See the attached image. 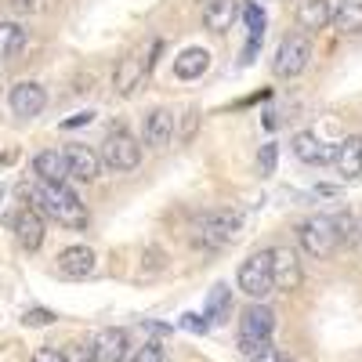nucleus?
Returning a JSON list of instances; mask_svg holds the SVG:
<instances>
[{
  "label": "nucleus",
  "instance_id": "nucleus-1",
  "mask_svg": "<svg viewBox=\"0 0 362 362\" xmlns=\"http://www.w3.org/2000/svg\"><path fill=\"white\" fill-rule=\"evenodd\" d=\"M29 199L37 203L33 210H44V214H51L58 225L87 228V221H90L87 206L80 203V196L69 185H44V181H37V185L29 189Z\"/></svg>",
  "mask_w": 362,
  "mask_h": 362
},
{
  "label": "nucleus",
  "instance_id": "nucleus-2",
  "mask_svg": "<svg viewBox=\"0 0 362 362\" xmlns=\"http://www.w3.org/2000/svg\"><path fill=\"white\" fill-rule=\"evenodd\" d=\"M272 329H276V312H272L264 300H254V305L243 308L239 315V351L247 358L261 348L272 344Z\"/></svg>",
  "mask_w": 362,
  "mask_h": 362
},
{
  "label": "nucleus",
  "instance_id": "nucleus-3",
  "mask_svg": "<svg viewBox=\"0 0 362 362\" xmlns=\"http://www.w3.org/2000/svg\"><path fill=\"white\" fill-rule=\"evenodd\" d=\"M297 243H300V250H305L308 257H329V254L341 247V239H337L334 221L322 218V214H315V218H308V221L297 225Z\"/></svg>",
  "mask_w": 362,
  "mask_h": 362
},
{
  "label": "nucleus",
  "instance_id": "nucleus-4",
  "mask_svg": "<svg viewBox=\"0 0 362 362\" xmlns=\"http://www.w3.org/2000/svg\"><path fill=\"white\" fill-rule=\"evenodd\" d=\"M102 167L124 174V170H134L141 163V145L138 138H131L127 131H109L105 141H102V153H98Z\"/></svg>",
  "mask_w": 362,
  "mask_h": 362
},
{
  "label": "nucleus",
  "instance_id": "nucleus-5",
  "mask_svg": "<svg viewBox=\"0 0 362 362\" xmlns=\"http://www.w3.org/2000/svg\"><path fill=\"white\" fill-rule=\"evenodd\" d=\"M235 283H239V290H243L250 300H264L272 290H276V286H272V254L268 250L250 254L243 264H239Z\"/></svg>",
  "mask_w": 362,
  "mask_h": 362
},
{
  "label": "nucleus",
  "instance_id": "nucleus-6",
  "mask_svg": "<svg viewBox=\"0 0 362 362\" xmlns=\"http://www.w3.org/2000/svg\"><path fill=\"white\" fill-rule=\"evenodd\" d=\"M196 228H199V239L210 247H228L232 239L239 235V228H243V218L235 214V210H206V214L196 218Z\"/></svg>",
  "mask_w": 362,
  "mask_h": 362
},
{
  "label": "nucleus",
  "instance_id": "nucleus-7",
  "mask_svg": "<svg viewBox=\"0 0 362 362\" xmlns=\"http://www.w3.org/2000/svg\"><path fill=\"white\" fill-rule=\"evenodd\" d=\"M308 58H312V44L305 33H286L279 40V51H276V62H272V73H276L279 80H293L305 73L308 66Z\"/></svg>",
  "mask_w": 362,
  "mask_h": 362
},
{
  "label": "nucleus",
  "instance_id": "nucleus-8",
  "mask_svg": "<svg viewBox=\"0 0 362 362\" xmlns=\"http://www.w3.org/2000/svg\"><path fill=\"white\" fill-rule=\"evenodd\" d=\"M8 105H11L15 116L33 119V116H40L44 105H47V90H44L37 80H18V83L11 87V95H8Z\"/></svg>",
  "mask_w": 362,
  "mask_h": 362
},
{
  "label": "nucleus",
  "instance_id": "nucleus-9",
  "mask_svg": "<svg viewBox=\"0 0 362 362\" xmlns=\"http://www.w3.org/2000/svg\"><path fill=\"white\" fill-rule=\"evenodd\" d=\"M148 62H153V58H145L141 51H131V54L119 58L116 76H112L116 95H134V90L141 87V80H145V73H148Z\"/></svg>",
  "mask_w": 362,
  "mask_h": 362
},
{
  "label": "nucleus",
  "instance_id": "nucleus-10",
  "mask_svg": "<svg viewBox=\"0 0 362 362\" xmlns=\"http://www.w3.org/2000/svg\"><path fill=\"white\" fill-rule=\"evenodd\" d=\"M62 156H66L69 177H76V181H95V177L102 174V160H98V153H95L90 145L73 141V145L62 148Z\"/></svg>",
  "mask_w": 362,
  "mask_h": 362
},
{
  "label": "nucleus",
  "instance_id": "nucleus-11",
  "mask_svg": "<svg viewBox=\"0 0 362 362\" xmlns=\"http://www.w3.org/2000/svg\"><path fill=\"white\" fill-rule=\"evenodd\" d=\"M268 254H272V286H276V290H297V286H300V261H297V250L276 247V250H268Z\"/></svg>",
  "mask_w": 362,
  "mask_h": 362
},
{
  "label": "nucleus",
  "instance_id": "nucleus-12",
  "mask_svg": "<svg viewBox=\"0 0 362 362\" xmlns=\"http://www.w3.org/2000/svg\"><path fill=\"white\" fill-rule=\"evenodd\" d=\"M95 362H127V348H131V337L127 329L119 326H105L95 334Z\"/></svg>",
  "mask_w": 362,
  "mask_h": 362
},
{
  "label": "nucleus",
  "instance_id": "nucleus-13",
  "mask_svg": "<svg viewBox=\"0 0 362 362\" xmlns=\"http://www.w3.org/2000/svg\"><path fill=\"white\" fill-rule=\"evenodd\" d=\"M174 138V112L170 109H148L141 119V141L148 148H167V141Z\"/></svg>",
  "mask_w": 362,
  "mask_h": 362
},
{
  "label": "nucleus",
  "instance_id": "nucleus-14",
  "mask_svg": "<svg viewBox=\"0 0 362 362\" xmlns=\"http://www.w3.org/2000/svg\"><path fill=\"white\" fill-rule=\"evenodd\" d=\"M290 148H293V156L300 163H308V167H322V163L334 160V148H329L319 134H312V131H297L293 141H290Z\"/></svg>",
  "mask_w": 362,
  "mask_h": 362
},
{
  "label": "nucleus",
  "instance_id": "nucleus-15",
  "mask_svg": "<svg viewBox=\"0 0 362 362\" xmlns=\"http://www.w3.org/2000/svg\"><path fill=\"white\" fill-rule=\"evenodd\" d=\"M15 239H18V247L22 250H40L44 247V218H40V210L33 206H25L15 214Z\"/></svg>",
  "mask_w": 362,
  "mask_h": 362
},
{
  "label": "nucleus",
  "instance_id": "nucleus-16",
  "mask_svg": "<svg viewBox=\"0 0 362 362\" xmlns=\"http://www.w3.org/2000/svg\"><path fill=\"white\" fill-rule=\"evenodd\" d=\"M33 174L44 185H66L69 181V167H66V156L58 148H44V153L33 156Z\"/></svg>",
  "mask_w": 362,
  "mask_h": 362
},
{
  "label": "nucleus",
  "instance_id": "nucleus-17",
  "mask_svg": "<svg viewBox=\"0 0 362 362\" xmlns=\"http://www.w3.org/2000/svg\"><path fill=\"white\" fill-rule=\"evenodd\" d=\"M54 261H58V272H62L66 279H87L90 272H95V250L80 247V243L76 247H66Z\"/></svg>",
  "mask_w": 362,
  "mask_h": 362
},
{
  "label": "nucleus",
  "instance_id": "nucleus-18",
  "mask_svg": "<svg viewBox=\"0 0 362 362\" xmlns=\"http://www.w3.org/2000/svg\"><path fill=\"white\" fill-rule=\"evenodd\" d=\"M334 167L341 177H362V138L358 134H348L344 141L334 145Z\"/></svg>",
  "mask_w": 362,
  "mask_h": 362
},
{
  "label": "nucleus",
  "instance_id": "nucleus-19",
  "mask_svg": "<svg viewBox=\"0 0 362 362\" xmlns=\"http://www.w3.org/2000/svg\"><path fill=\"white\" fill-rule=\"evenodd\" d=\"M239 18V0H206L203 4V25L210 33H225Z\"/></svg>",
  "mask_w": 362,
  "mask_h": 362
},
{
  "label": "nucleus",
  "instance_id": "nucleus-20",
  "mask_svg": "<svg viewBox=\"0 0 362 362\" xmlns=\"http://www.w3.org/2000/svg\"><path fill=\"white\" fill-rule=\"evenodd\" d=\"M329 18H334V0H300L297 4V22L315 33V29H326Z\"/></svg>",
  "mask_w": 362,
  "mask_h": 362
},
{
  "label": "nucleus",
  "instance_id": "nucleus-21",
  "mask_svg": "<svg viewBox=\"0 0 362 362\" xmlns=\"http://www.w3.org/2000/svg\"><path fill=\"white\" fill-rule=\"evenodd\" d=\"M210 69V51L206 47H185L174 58V76L177 80H196Z\"/></svg>",
  "mask_w": 362,
  "mask_h": 362
},
{
  "label": "nucleus",
  "instance_id": "nucleus-22",
  "mask_svg": "<svg viewBox=\"0 0 362 362\" xmlns=\"http://www.w3.org/2000/svg\"><path fill=\"white\" fill-rule=\"evenodd\" d=\"M334 29L344 37H358L362 33V0H344L341 8H334Z\"/></svg>",
  "mask_w": 362,
  "mask_h": 362
},
{
  "label": "nucleus",
  "instance_id": "nucleus-23",
  "mask_svg": "<svg viewBox=\"0 0 362 362\" xmlns=\"http://www.w3.org/2000/svg\"><path fill=\"white\" fill-rule=\"evenodd\" d=\"M228 297H232V290H228L225 283H218L214 293H210V300H206L203 319H206V322H225V319H228Z\"/></svg>",
  "mask_w": 362,
  "mask_h": 362
},
{
  "label": "nucleus",
  "instance_id": "nucleus-24",
  "mask_svg": "<svg viewBox=\"0 0 362 362\" xmlns=\"http://www.w3.org/2000/svg\"><path fill=\"white\" fill-rule=\"evenodd\" d=\"M25 44V29L18 22H0V58H11Z\"/></svg>",
  "mask_w": 362,
  "mask_h": 362
},
{
  "label": "nucleus",
  "instance_id": "nucleus-25",
  "mask_svg": "<svg viewBox=\"0 0 362 362\" xmlns=\"http://www.w3.org/2000/svg\"><path fill=\"white\" fill-rule=\"evenodd\" d=\"M62 362H95V344L90 341H73L62 348Z\"/></svg>",
  "mask_w": 362,
  "mask_h": 362
},
{
  "label": "nucleus",
  "instance_id": "nucleus-26",
  "mask_svg": "<svg viewBox=\"0 0 362 362\" xmlns=\"http://www.w3.org/2000/svg\"><path fill=\"white\" fill-rule=\"evenodd\" d=\"M276 160H279L276 141H264V145H261V156H257V170H261V177H272V174H276Z\"/></svg>",
  "mask_w": 362,
  "mask_h": 362
},
{
  "label": "nucleus",
  "instance_id": "nucleus-27",
  "mask_svg": "<svg viewBox=\"0 0 362 362\" xmlns=\"http://www.w3.org/2000/svg\"><path fill=\"white\" fill-rule=\"evenodd\" d=\"M243 22H247V29H250L254 40H264V11H261L257 4H247V8H243Z\"/></svg>",
  "mask_w": 362,
  "mask_h": 362
},
{
  "label": "nucleus",
  "instance_id": "nucleus-28",
  "mask_svg": "<svg viewBox=\"0 0 362 362\" xmlns=\"http://www.w3.org/2000/svg\"><path fill=\"white\" fill-rule=\"evenodd\" d=\"M127 362H167V355H163V344L160 341H145Z\"/></svg>",
  "mask_w": 362,
  "mask_h": 362
},
{
  "label": "nucleus",
  "instance_id": "nucleus-29",
  "mask_svg": "<svg viewBox=\"0 0 362 362\" xmlns=\"http://www.w3.org/2000/svg\"><path fill=\"white\" fill-rule=\"evenodd\" d=\"M329 221H334V228H337V239H341V243H344V239L351 243V239H355V218H351V214H337V218H329Z\"/></svg>",
  "mask_w": 362,
  "mask_h": 362
},
{
  "label": "nucleus",
  "instance_id": "nucleus-30",
  "mask_svg": "<svg viewBox=\"0 0 362 362\" xmlns=\"http://www.w3.org/2000/svg\"><path fill=\"white\" fill-rule=\"evenodd\" d=\"M54 319H58V315H54V312H47V308H29V312L22 315V322H25V326H51Z\"/></svg>",
  "mask_w": 362,
  "mask_h": 362
},
{
  "label": "nucleus",
  "instance_id": "nucleus-31",
  "mask_svg": "<svg viewBox=\"0 0 362 362\" xmlns=\"http://www.w3.org/2000/svg\"><path fill=\"white\" fill-rule=\"evenodd\" d=\"M196 127H199V109L192 105V109H185V119H181V141H192Z\"/></svg>",
  "mask_w": 362,
  "mask_h": 362
},
{
  "label": "nucleus",
  "instance_id": "nucleus-32",
  "mask_svg": "<svg viewBox=\"0 0 362 362\" xmlns=\"http://www.w3.org/2000/svg\"><path fill=\"white\" fill-rule=\"evenodd\" d=\"M181 326H185V329H192V334H206V329H210V322H206L203 315H196V312L181 315Z\"/></svg>",
  "mask_w": 362,
  "mask_h": 362
},
{
  "label": "nucleus",
  "instance_id": "nucleus-33",
  "mask_svg": "<svg viewBox=\"0 0 362 362\" xmlns=\"http://www.w3.org/2000/svg\"><path fill=\"white\" fill-rule=\"evenodd\" d=\"M247 362H286V358H283V351H279V348H272V344H268V348L254 351Z\"/></svg>",
  "mask_w": 362,
  "mask_h": 362
},
{
  "label": "nucleus",
  "instance_id": "nucleus-34",
  "mask_svg": "<svg viewBox=\"0 0 362 362\" xmlns=\"http://www.w3.org/2000/svg\"><path fill=\"white\" fill-rule=\"evenodd\" d=\"M33 362H62V351H54V348H40L33 355Z\"/></svg>",
  "mask_w": 362,
  "mask_h": 362
},
{
  "label": "nucleus",
  "instance_id": "nucleus-35",
  "mask_svg": "<svg viewBox=\"0 0 362 362\" xmlns=\"http://www.w3.org/2000/svg\"><path fill=\"white\" fill-rule=\"evenodd\" d=\"M8 4H11L15 11H37V8H40V0H8Z\"/></svg>",
  "mask_w": 362,
  "mask_h": 362
},
{
  "label": "nucleus",
  "instance_id": "nucleus-36",
  "mask_svg": "<svg viewBox=\"0 0 362 362\" xmlns=\"http://www.w3.org/2000/svg\"><path fill=\"white\" fill-rule=\"evenodd\" d=\"M90 116H95V112H76L73 119H66V127H80V124H90Z\"/></svg>",
  "mask_w": 362,
  "mask_h": 362
}]
</instances>
